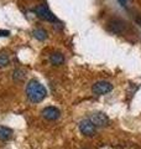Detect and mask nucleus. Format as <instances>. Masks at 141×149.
I'll return each instance as SVG.
<instances>
[{
  "mask_svg": "<svg viewBox=\"0 0 141 149\" xmlns=\"http://www.w3.org/2000/svg\"><path fill=\"white\" fill-rule=\"evenodd\" d=\"M26 95H27V98H29L31 102L37 103V102H41L46 97L47 91L39 81L31 80L29 83H27Z\"/></svg>",
  "mask_w": 141,
  "mask_h": 149,
  "instance_id": "obj_1",
  "label": "nucleus"
},
{
  "mask_svg": "<svg viewBox=\"0 0 141 149\" xmlns=\"http://www.w3.org/2000/svg\"><path fill=\"white\" fill-rule=\"evenodd\" d=\"M89 120H91L95 127H105V125H108L110 122L109 118H108V116L104 114L103 112H95V113L91 114Z\"/></svg>",
  "mask_w": 141,
  "mask_h": 149,
  "instance_id": "obj_2",
  "label": "nucleus"
},
{
  "mask_svg": "<svg viewBox=\"0 0 141 149\" xmlns=\"http://www.w3.org/2000/svg\"><path fill=\"white\" fill-rule=\"evenodd\" d=\"M113 90V85L108 81H99L93 85L92 91L95 95H105V93H109Z\"/></svg>",
  "mask_w": 141,
  "mask_h": 149,
  "instance_id": "obj_3",
  "label": "nucleus"
},
{
  "mask_svg": "<svg viewBox=\"0 0 141 149\" xmlns=\"http://www.w3.org/2000/svg\"><path fill=\"white\" fill-rule=\"evenodd\" d=\"M34 11H35V14L37 16L41 17V19H44V20H46V21H56V16L45 5L36 6L34 9Z\"/></svg>",
  "mask_w": 141,
  "mask_h": 149,
  "instance_id": "obj_4",
  "label": "nucleus"
},
{
  "mask_svg": "<svg viewBox=\"0 0 141 149\" xmlns=\"http://www.w3.org/2000/svg\"><path fill=\"white\" fill-rule=\"evenodd\" d=\"M79 130L86 137H93L95 136V125H94L89 119H84L79 123Z\"/></svg>",
  "mask_w": 141,
  "mask_h": 149,
  "instance_id": "obj_5",
  "label": "nucleus"
},
{
  "mask_svg": "<svg viewBox=\"0 0 141 149\" xmlns=\"http://www.w3.org/2000/svg\"><path fill=\"white\" fill-rule=\"evenodd\" d=\"M42 116H44V118H46L47 120H56L59 118V111L56 108V107H46V108L42 111Z\"/></svg>",
  "mask_w": 141,
  "mask_h": 149,
  "instance_id": "obj_6",
  "label": "nucleus"
},
{
  "mask_svg": "<svg viewBox=\"0 0 141 149\" xmlns=\"http://www.w3.org/2000/svg\"><path fill=\"white\" fill-rule=\"evenodd\" d=\"M125 24L123 21H120V20H111L110 22H109V29L113 31V32H115V34H120V32H123V30H124V26Z\"/></svg>",
  "mask_w": 141,
  "mask_h": 149,
  "instance_id": "obj_7",
  "label": "nucleus"
},
{
  "mask_svg": "<svg viewBox=\"0 0 141 149\" xmlns=\"http://www.w3.org/2000/svg\"><path fill=\"white\" fill-rule=\"evenodd\" d=\"M50 61L52 65H55V66H59V65H62L64 62V57L61 52H53L50 56Z\"/></svg>",
  "mask_w": 141,
  "mask_h": 149,
  "instance_id": "obj_8",
  "label": "nucleus"
},
{
  "mask_svg": "<svg viewBox=\"0 0 141 149\" xmlns=\"http://www.w3.org/2000/svg\"><path fill=\"white\" fill-rule=\"evenodd\" d=\"M12 136V130L10 128H6V127H3L0 125V141H9Z\"/></svg>",
  "mask_w": 141,
  "mask_h": 149,
  "instance_id": "obj_9",
  "label": "nucleus"
},
{
  "mask_svg": "<svg viewBox=\"0 0 141 149\" xmlns=\"http://www.w3.org/2000/svg\"><path fill=\"white\" fill-rule=\"evenodd\" d=\"M32 34H34V36L36 37L37 40H40V41L46 40V37H47V32L44 29H36L34 32H32Z\"/></svg>",
  "mask_w": 141,
  "mask_h": 149,
  "instance_id": "obj_10",
  "label": "nucleus"
},
{
  "mask_svg": "<svg viewBox=\"0 0 141 149\" xmlns=\"http://www.w3.org/2000/svg\"><path fill=\"white\" fill-rule=\"evenodd\" d=\"M25 72L22 71L21 68H17V70H15L14 71V73H12V77H14V80L15 81H24L25 80Z\"/></svg>",
  "mask_w": 141,
  "mask_h": 149,
  "instance_id": "obj_11",
  "label": "nucleus"
},
{
  "mask_svg": "<svg viewBox=\"0 0 141 149\" xmlns=\"http://www.w3.org/2000/svg\"><path fill=\"white\" fill-rule=\"evenodd\" d=\"M9 55L6 52H0V67H5L9 65Z\"/></svg>",
  "mask_w": 141,
  "mask_h": 149,
  "instance_id": "obj_12",
  "label": "nucleus"
},
{
  "mask_svg": "<svg viewBox=\"0 0 141 149\" xmlns=\"http://www.w3.org/2000/svg\"><path fill=\"white\" fill-rule=\"evenodd\" d=\"M9 35V31H3L0 30V36H8Z\"/></svg>",
  "mask_w": 141,
  "mask_h": 149,
  "instance_id": "obj_13",
  "label": "nucleus"
},
{
  "mask_svg": "<svg viewBox=\"0 0 141 149\" xmlns=\"http://www.w3.org/2000/svg\"><path fill=\"white\" fill-rule=\"evenodd\" d=\"M119 1H120V3H121V4H125V3H126V1H128V0H119Z\"/></svg>",
  "mask_w": 141,
  "mask_h": 149,
  "instance_id": "obj_14",
  "label": "nucleus"
}]
</instances>
